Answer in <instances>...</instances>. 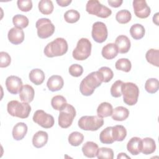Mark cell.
I'll return each mask as SVG.
<instances>
[{"label":"cell","instance_id":"6da1fadb","mask_svg":"<svg viewBox=\"0 0 159 159\" xmlns=\"http://www.w3.org/2000/svg\"><path fill=\"white\" fill-rule=\"evenodd\" d=\"M102 82L103 77L99 71L91 72L81 81L80 85V91L84 96H91L95 89L101 86Z\"/></svg>","mask_w":159,"mask_h":159},{"label":"cell","instance_id":"7a4b0ae2","mask_svg":"<svg viewBox=\"0 0 159 159\" xmlns=\"http://www.w3.org/2000/svg\"><path fill=\"white\" fill-rule=\"evenodd\" d=\"M68 43L63 38H57L53 41L48 43L44 48L45 55L49 58L62 56L68 51Z\"/></svg>","mask_w":159,"mask_h":159},{"label":"cell","instance_id":"3957f363","mask_svg":"<svg viewBox=\"0 0 159 159\" xmlns=\"http://www.w3.org/2000/svg\"><path fill=\"white\" fill-rule=\"evenodd\" d=\"M7 110L8 113L13 116L21 119L27 118L31 111L30 106L26 102H20L13 100L7 103Z\"/></svg>","mask_w":159,"mask_h":159},{"label":"cell","instance_id":"277c9868","mask_svg":"<svg viewBox=\"0 0 159 159\" xmlns=\"http://www.w3.org/2000/svg\"><path fill=\"white\" fill-rule=\"evenodd\" d=\"M122 94L124 103L129 106H134L137 102L139 89L135 83H124L122 86Z\"/></svg>","mask_w":159,"mask_h":159},{"label":"cell","instance_id":"5b68a950","mask_svg":"<svg viewBox=\"0 0 159 159\" xmlns=\"http://www.w3.org/2000/svg\"><path fill=\"white\" fill-rule=\"evenodd\" d=\"M91 43L86 38L80 39L76 48L73 50L72 55L75 60H84L87 59L91 55Z\"/></svg>","mask_w":159,"mask_h":159},{"label":"cell","instance_id":"8992f818","mask_svg":"<svg viewBox=\"0 0 159 159\" xmlns=\"http://www.w3.org/2000/svg\"><path fill=\"white\" fill-rule=\"evenodd\" d=\"M104 124V120L96 116H84L78 120L79 127L84 130L95 131Z\"/></svg>","mask_w":159,"mask_h":159},{"label":"cell","instance_id":"52a82bcc","mask_svg":"<svg viewBox=\"0 0 159 159\" xmlns=\"http://www.w3.org/2000/svg\"><path fill=\"white\" fill-rule=\"evenodd\" d=\"M86 11L89 14L95 15L101 18H107L112 14V11L109 8L96 0L88 1L86 6Z\"/></svg>","mask_w":159,"mask_h":159},{"label":"cell","instance_id":"ba28073f","mask_svg":"<svg viewBox=\"0 0 159 159\" xmlns=\"http://www.w3.org/2000/svg\"><path fill=\"white\" fill-rule=\"evenodd\" d=\"M75 116L76 110L75 107L71 104H66V106L60 111L58 116V125L63 129L69 127L72 124Z\"/></svg>","mask_w":159,"mask_h":159},{"label":"cell","instance_id":"9c48e42d","mask_svg":"<svg viewBox=\"0 0 159 159\" xmlns=\"http://www.w3.org/2000/svg\"><path fill=\"white\" fill-rule=\"evenodd\" d=\"M37 35L40 39H47L52 35L55 32V25L47 18L39 19L35 24Z\"/></svg>","mask_w":159,"mask_h":159},{"label":"cell","instance_id":"30bf717a","mask_svg":"<svg viewBox=\"0 0 159 159\" xmlns=\"http://www.w3.org/2000/svg\"><path fill=\"white\" fill-rule=\"evenodd\" d=\"M32 119L34 122L45 129L52 127L55 123L53 117L52 115L46 113L43 110L36 111L34 114Z\"/></svg>","mask_w":159,"mask_h":159},{"label":"cell","instance_id":"8fae6325","mask_svg":"<svg viewBox=\"0 0 159 159\" xmlns=\"http://www.w3.org/2000/svg\"><path fill=\"white\" fill-rule=\"evenodd\" d=\"M107 29L102 22H96L92 27L91 35L94 40L98 43L104 42L107 38Z\"/></svg>","mask_w":159,"mask_h":159},{"label":"cell","instance_id":"7c38bea8","mask_svg":"<svg viewBox=\"0 0 159 159\" xmlns=\"http://www.w3.org/2000/svg\"><path fill=\"white\" fill-rule=\"evenodd\" d=\"M133 8L135 16L140 19L147 18L151 12L149 6L144 0H135L133 1Z\"/></svg>","mask_w":159,"mask_h":159},{"label":"cell","instance_id":"4fadbf2b","mask_svg":"<svg viewBox=\"0 0 159 159\" xmlns=\"http://www.w3.org/2000/svg\"><path fill=\"white\" fill-rule=\"evenodd\" d=\"M6 87L12 94H17L22 87L21 79L16 76H9L6 80Z\"/></svg>","mask_w":159,"mask_h":159},{"label":"cell","instance_id":"5bb4252c","mask_svg":"<svg viewBox=\"0 0 159 159\" xmlns=\"http://www.w3.org/2000/svg\"><path fill=\"white\" fill-rule=\"evenodd\" d=\"M8 40L14 45L21 43L24 40V33L23 30L17 27L11 28L7 34Z\"/></svg>","mask_w":159,"mask_h":159},{"label":"cell","instance_id":"9a60e30c","mask_svg":"<svg viewBox=\"0 0 159 159\" xmlns=\"http://www.w3.org/2000/svg\"><path fill=\"white\" fill-rule=\"evenodd\" d=\"M127 149L128 152L133 155H137L142 149V140L137 137H132L130 139L127 144Z\"/></svg>","mask_w":159,"mask_h":159},{"label":"cell","instance_id":"2e32d148","mask_svg":"<svg viewBox=\"0 0 159 159\" xmlns=\"http://www.w3.org/2000/svg\"><path fill=\"white\" fill-rule=\"evenodd\" d=\"M115 45L117 48L118 52L120 53H126L129 51L131 43L130 39L127 36L121 35L116 39Z\"/></svg>","mask_w":159,"mask_h":159},{"label":"cell","instance_id":"e0dca14e","mask_svg":"<svg viewBox=\"0 0 159 159\" xmlns=\"http://www.w3.org/2000/svg\"><path fill=\"white\" fill-rule=\"evenodd\" d=\"M34 94L35 91L33 87L29 84H25L22 86L19 92V98L22 102L29 103L33 101Z\"/></svg>","mask_w":159,"mask_h":159},{"label":"cell","instance_id":"ac0fdd59","mask_svg":"<svg viewBox=\"0 0 159 159\" xmlns=\"http://www.w3.org/2000/svg\"><path fill=\"white\" fill-rule=\"evenodd\" d=\"M64 84L63 79L60 75H53L50 76L47 83L48 89L52 92L60 90Z\"/></svg>","mask_w":159,"mask_h":159},{"label":"cell","instance_id":"d6986e66","mask_svg":"<svg viewBox=\"0 0 159 159\" xmlns=\"http://www.w3.org/2000/svg\"><path fill=\"white\" fill-rule=\"evenodd\" d=\"M48 138V134L46 132L39 130L34 135L32 138V144L37 148H42L47 143Z\"/></svg>","mask_w":159,"mask_h":159},{"label":"cell","instance_id":"ffe728a7","mask_svg":"<svg viewBox=\"0 0 159 159\" xmlns=\"http://www.w3.org/2000/svg\"><path fill=\"white\" fill-rule=\"evenodd\" d=\"M27 126L24 122L16 124L12 129V134L14 140H20L24 139L27 132Z\"/></svg>","mask_w":159,"mask_h":159},{"label":"cell","instance_id":"44dd1931","mask_svg":"<svg viewBox=\"0 0 159 159\" xmlns=\"http://www.w3.org/2000/svg\"><path fill=\"white\" fill-rule=\"evenodd\" d=\"M98 145L96 143L91 141L86 142L82 147V152L84 156L88 158H94L97 155Z\"/></svg>","mask_w":159,"mask_h":159},{"label":"cell","instance_id":"7402d4cb","mask_svg":"<svg viewBox=\"0 0 159 159\" xmlns=\"http://www.w3.org/2000/svg\"><path fill=\"white\" fill-rule=\"evenodd\" d=\"M118 50L115 43H109L103 47L101 54L102 56L107 60H112L117 57L118 54Z\"/></svg>","mask_w":159,"mask_h":159},{"label":"cell","instance_id":"603a6c76","mask_svg":"<svg viewBox=\"0 0 159 159\" xmlns=\"http://www.w3.org/2000/svg\"><path fill=\"white\" fill-rule=\"evenodd\" d=\"M29 80L35 85H40L43 83L45 80V74L43 71L39 68L32 70L29 75Z\"/></svg>","mask_w":159,"mask_h":159},{"label":"cell","instance_id":"cb8c5ba5","mask_svg":"<svg viewBox=\"0 0 159 159\" xmlns=\"http://www.w3.org/2000/svg\"><path fill=\"white\" fill-rule=\"evenodd\" d=\"M129 116V111L123 106H118L112 111V118L114 120L123 121L127 119Z\"/></svg>","mask_w":159,"mask_h":159},{"label":"cell","instance_id":"d4e9b609","mask_svg":"<svg viewBox=\"0 0 159 159\" xmlns=\"http://www.w3.org/2000/svg\"><path fill=\"white\" fill-rule=\"evenodd\" d=\"M142 153L149 155L153 153L156 149V144L155 140L150 137H146L142 140Z\"/></svg>","mask_w":159,"mask_h":159},{"label":"cell","instance_id":"484cf974","mask_svg":"<svg viewBox=\"0 0 159 159\" xmlns=\"http://www.w3.org/2000/svg\"><path fill=\"white\" fill-rule=\"evenodd\" d=\"M101 143L104 144H111L115 142L112 132V127H107L102 130L99 135Z\"/></svg>","mask_w":159,"mask_h":159},{"label":"cell","instance_id":"4316f807","mask_svg":"<svg viewBox=\"0 0 159 159\" xmlns=\"http://www.w3.org/2000/svg\"><path fill=\"white\" fill-rule=\"evenodd\" d=\"M112 106L107 102H103L101 103L97 109L98 116L103 118L110 116L112 113Z\"/></svg>","mask_w":159,"mask_h":159},{"label":"cell","instance_id":"83f0119b","mask_svg":"<svg viewBox=\"0 0 159 159\" xmlns=\"http://www.w3.org/2000/svg\"><path fill=\"white\" fill-rule=\"evenodd\" d=\"M145 33V30L144 27L140 24H135L132 25L130 29V34L132 37L135 40H140L142 39Z\"/></svg>","mask_w":159,"mask_h":159},{"label":"cell","instance_id":"f1b7e54d","mask_svg":"<svg viewBox=\"0 0 159 159\" xmlns=\"http://www.w3.org/2000/svg\"><path fill=\"white\" fill-rule=\"evenodd\" d=\"M112 132L115 141L121 142L126 137L127 130L125 128L121 125H117L112 127Z\"/></svg>","mask_w":159,"mask_h":159},{"label":"cell","instance_id":"f546056e","mask_svg":"<svg viewBox=\"0 0 159 159\" xmlns=\"http://www.w3.org/2000/svg\"><path fill=\"white\" fill-rule=\"evenodd\" d=\"M158 57H159V50L157 49H153L151 48L149 50H148L145 55V58L147 61L155 66L158 67Z\"/></svg>","mask_w":159,"mask_h":159},{"label":"cell","instance_id":"4dcf8cb0","mask_svg":"<svg viewBox=\"0 0 159 159\" xmlns=\"http://www.w3.org/2000/svg\"><path fill=\"white\" fill-rule=\"evenodd\" d=\"M39 9L41 13L45 15H49L53 11V5L52 1L42 0L39 2Z\"/></svg>","mask_w":159,"mask_h":159},{"label":"cell","instance_id":"1f68e13d","mask_svg":"<svg viewBox=\"0 0 159 159\" xmlns=\"http://www.w3.org/2000/svg\"><path fill=\"white\" fill-rule=\"evenodd\" d=\"M12 22L15 27L22 29L27 27L29 22L26 16L22 14H17L13 17Z\"/></svg>","mask_w":159,"mask_h":159},{"label":"cell","instance_id":"d6a6232c","mask_svg":"<svg viewBox=\"0 0 159 159\" xmlns=\"http://www.w3.org/2000/svg\"><path fill=\"white\" fill-rule=\"evenodd\" d=\"M66 100L63 96L57 95L52 98L51 105L52 107L57 111H61L66 104Z\"/></svg>","mask_w":159,"mask_h":159},{"label":"cell","instance_id":"836d02e7","mask_svg":"<svg viewBox=\"0 0 159 159\" xmlns=\"http://www.w3.org/2000/svg\"><path fill=\"white\" fill-rule=\"evenodd\" d=\"M132 18V15L130 11L126 9H122L118 11L116 15V20L122 24H125L130 22Z\"/></svg>","mask_w":159,"mask_h":159},{"label":"cell","instance_id":"e575fe53","mask_svg":"<svg viewBox=\"0 0 159 159\" xmlns=\"http://www.w3.org/2000/svg\"><path fill=\"white\" fill-rule=\"evenodd\" d=\"M159 88V81L157 78H149L145 84V90L150 94H154L158 91Z\"/></svg>","mask_w":159,"mask_h":159},{"label":"cell","instance_id":"d590c367","mask_svg":"<svg viewBox=\"0 0 159 159\" xmlns=\"http://www.w3.org/2000/svg\"><path fill=\"white\" fill-rule=\"evenodd\" d=\"M84 136L79 132H73L68 136V142L72 146H79L83 142Z\"/></svg>","mask_w":159,"mask_h":159},{"label":"cell","instance_id":"8d00e7d4","mask_svg":"<svg viewBox=\"0 0 159 159\" xmlns=\"http://www.w3.org/2000/svg\"><path fill=\"white\" fill-rule=\"evenodd\" d=\"M115 67L118 70H121L124 72H129L131 70L132 65L129 59L120 58L116 62Z\"/></svg>","mask_w":159,"mask_h":159},{"label":"cell","instance_id":"74e56055","mask_svg":"<svg viewBox=\"0 0 159 159\" xmlns=\"http://www.w3.org/2000/svg\"><path fill=\"white\" fill-rule=\"evenodd\" d=\"M80 17V13L74 9H70L65 12L64 14V19L68 23L73 24L78 21Z\"/></svg>","mask_w":159,"mask_h":159},{"label":"cell","instance_id":"f35d334b","mask_svg":"<svg viewBox=\"0 0 159 159\" xmlns=\"http://www.w3.org/2000/svg\"><path fill=\"white\" fill-rule=\"evenodd\" d=\"M96 156L99 159H112L114 158V152L111 148L101 147L98 149Z\"/></svg>","mask_w":159,"mask_h":159},{"label":"cell","instance_id":"ab89813d","mask_svg":"<svg viewBox=\"0 0 159 159\" xmlns=\"http://www.w3.org/2000/svg\"><path fill=\"white\" fill-rule=\"evenodd\" d=\"M123 81L117 80L115 81L111 88V94L112 97L119 98L122 95V86Z\"/></svg>","mask_w":159,"mask_h":159},{"label":"cell","instance_id":"60d3db41","mask_svg":"<svg viewBox=\"0 0 159 159\" xmlns=\"http://www.w3.org/2000/svg\"><path fill=\"white\" fill-rule=\"evenodd\" d=\"M98 71H99L102 74L104 83H107L110 81L113 78V76H114L113 71L109 67L102 66L98 70Z\"/></svg>","mask_w":159,"mask_h":159},{"label":"cell","instance_id":"b9f144b4","mask_svg":"<svg viewBox=\"0 0 159 159\" xmlns=\"http://www.w3.org/2000/svg\"><path fill=\"white\" fill-rule=\"evenodd\" d=\"M17 4L18 8L23 12H28L32 8V2L30 0H18Z\"/></svg>","mask_w":159,"mask_h":159},{"label":"cell","instance_id":"7bdbcfd3","mask_svg":"<svg viewBox=\"0 0 159 159\" xmlns=\"http://www.w3.org/2000/svg\"><path fill=\"white\" fill-rule=\"evenodd\" d=\"M70 74L74 77H79L83 73V68L78 64H73L69 67Z\"/></svg>","mask_w":159,"mask_h":159},{"label":"cell","instance_id":"ee69618b","mask_svg":"<svg viewBox=\"0 0 159 159\" xmlns=\"http://www.w3.org/2000/svg\"><path fill=\"white\" fill-rule=\"evenodd\" d=\"M11 61V58L10 55L5 52H0V67L6 68L8 66Z\"/></svg>","mask_w":159,"mask_h":159},{"label":"cell","instance_id":"f6af8a7d","mask_svg":"<svg viewBox=\"0 0 159 159\" xmlns=\"http://www.w3.org/2000/svg\"><path fill=\"white\" fill-rule=\"evenodd\" d=\"M108 4L112 7H119L123 2L122 0H108Z\"/></svg>","mask_w":159,"mask_h":159},{"label":"cell","instance_id":"bcb514c9","mask_svg":"<svg viewBox=\"0 0 159 159\" xmlns=\"http://www.w3.org/2000/svg\"><path fill=\"white\" fill-rule=\"evenodd\" d=\"M56 2L60 6L66 7L71 2V0H57Z\"/></svg>","mask_w":159,"mask_h":159},{"label":"cell","instance_id":"7dc6e473","mask_svg":"<svg viewBox=\"0 0 159 159\" xmlns=\"http://www.w3.org/2000/svg\"><path fill=\"white\" fill-rule=\"evenodd\" d=\"M118 159L119 158H130V157H129V156H127V155H126V153H120L118 155H117V157Z\"/></svg>","mask_w":159,"mask_h":159},{"label":"cell","instance_id":"c3c4849f","mask_svg":"<svg viewBox=\"0 0 159 159\" xmlns=\"http://www.w3.org/2000/svg\"><path fill=\"white\" fill-rule=\"evenodd\" d=\"M158 13H156L153 17V22L157 25H158Z\"/></svg>","mask_w":159,"mask_h":159}]
</instances>
